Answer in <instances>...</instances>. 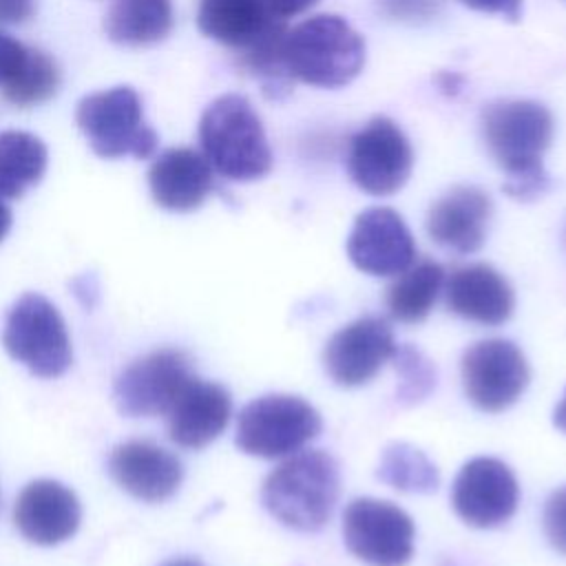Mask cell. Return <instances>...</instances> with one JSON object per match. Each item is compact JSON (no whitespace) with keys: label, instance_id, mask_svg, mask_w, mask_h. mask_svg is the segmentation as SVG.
Masks as SVG:
<instances>
[{"label":"cell","instance_id":"cell-31","mask_svg":"<svg viewBox=\"0 0 566 566\" xmlns=\"http://www.w3.org/2000/svg\"><path fill=\"white\" fill-rule=\"evenodd\" d=\"M522 2L524 0H462L469 9L482 11V13H497L511 22H517L522 15Z\"/></svg>","mask_w":566,"mask_h":566},{"label":"cell","instance_id":"cell-4","mask_svg":"<svg viewBox=\"0 0 566 566\" xmlns=\"http://www.w3.org/2000/svg\"><path fill=\"white\" fill-rule=\"evenodd\" d=\"M290 75L318 88H340L365 66V40L334 13L312 15L285 35Z\"/></svg>","mask_w":566,"mask_h":566},{"label":"cell","instance_id":"cell-34","mask_svg":"<svg viewBox=\"0 0 566 566\" xmlns=\"http://www.w3.org/2000/svg\"><path fill=\"white\" fill-rule=\"evenodd\" d=\"M553 422H555L557 429H562L566 433V391H564V398L559 400V405L553 411Z\"/></svg>","mask_w":566,"mask_h":566},{"label":"cell","instance_id":"cell-2","mask_svg":"<svg viewBox=\"0 0 566 566\" xmlns=\"http://www.w3.org/2000/svg\"><path fill=\"white\" fill-rule=\"evenodd\" d=\"M340 471L321 449H301L270 471L261 489L265 511L283 526L312 533L323 528L338 502Z\"/></svg>","mask_w":566,"mask_h":566},{"label":"cell","instance_id":"cell-36","mask_svg":"<svg viewBox=\"0 0 566 566\" xmlns=\"http://www.w3.org/2000/svg\"><path fill=\"white\" fill-rule=\"evenodd\" d=\"M161 566H203V564L199 559H195V557H179V559L164 562Z\"/></svg>","mask_w":566,"mask_h":566},{"label":"cell","instance_id":"cell-27","mask_svg":"<svg viewBox=\"0 0 566 566\" xmlns=\"http://www.w3.org/2000/svg\"><path fill=\"white\" fill-rule=\"evenodd\" d=\"M60 66L42 49H27L24 62L18 73L2 86V95L13 106L27 108L46 102L60 88Z\"/></svg>","mask_w":566,"mask_h":566},{"label":"cell","instance_id":"cell-12","mask_svg":"<svg viewBox=\"0 0 566 566\" xmlns=\"http://www.w3.org/2000/svg\"><path fill=\"white\" fill-rule=\"evenodd\" d=\"M520 502V486L513 471L497 458L480 455L469 460L451 486L455 515L475 528H495L509 522Z\"/></svg>","mask_w":566,"mask_h":566},{"label":"cell","instance_id":"cell-5","mask_svg":"<svg viewBox=\"0 0 566 566\" xmlns=\"http://www.w3.org/2000/svg\"><path fill=\"white\" fill-rule=\"evenodd\" d=\"M75 122L88 146L104 159L133 155L148 159L157 150V133L144 119V108L133 86H113L80 99Z\"/></svg>","mask_w":566,"mask_h":566},{"label":"cell","instance_id":"cell-35","mask_svg":"<svg viewBox=\"0 0 566 566\" xmlns=\"http://www.w3.org/2000/svg\"><path fill=\"white\" fill-rule=\"evenodd\" d=\"M9 228H11V210H9L7 203H2V199H0V241L7 237Z\"/></svg>","mask_w":566,"mask_h":566},{"label":"cell","instance_id":"cell-33","mask_svg":"<svg viewBox=\"0 0 566 566\" xmlns=\"http://www.w3.org/2000/svg\"><path fill=\"white\" fill-rule=\"evenodd\" d=\"M265 2L279 20H287V18H294V15L312 9L318 0H265Z\"/></svg>","mask_w":566,"mask_h":566},{"label":"cell","instance_id":"cell-17","mask_svg":"<svg viewBox=\"0 0 566 566\" xmlns=\"http://www.w3.org/2000/svg\"><path fill=\"white\" fill-rule=\"evenodd\" d=\"M111 478L144 502L168 500L184 480V467L164 447L150 440H128L108 455Z\"/></svg>","mask_w":566,"mask_h":566},{"label":"cell","instance_id":"cell-23","mask_svg":"<svg viewBox=\"0 0 566 566\" xmlns=\"http://www.w3.org/2000/svg\"><path fill=\"white\" fill-rule=\"evenodd\" d=\"M444 287V270L431 259L413 261L407 270L396 274L387 287L385 305L391 318L400 323H420L433 310Z\"/></svg>","mask_w":566,"mask_h":566},{"label":"cell","instance_id":"cell-22","mask_svg":"<svg viewBox=\"0 0 566 566\" xmlns=\"http://www.w3.org/2000/svg\"><path fill=\"white\" fill-rule=\"evenodd\" d=\"M172 20V0H113L104 31L117 44L148 46L170 33Z\"/></svg>","mask_w":566,"mask_h":566},{"label":"cell","instance_id":"cell-9","mask_svg":"<svg viewBox=\"0 0 566 566\" xmlns=\"http://www.w3.org/2000/svg\"><path fill=\"white\" fill-rule=\"evenodd\" d=\"M347 551L369 566H405L413 557L411 517L387 500L356 497L343 513Z\"/></svg>","mask_w":566,"mask_h":566},{"label":"cell","instance_id":"cell-28","mask_svg":"<svg viewBox=\"0 0 566 566\" xmlns=\"http://www.w3.org/2000/svg\"><path fill=\"white\" fill-rule=\"evenodd\" d=\"M542 526L548 544L566 555V486L557 489L546 500Z\"/></svg>","mask_w":566,"mask_h":566},{"label":"cell","instance_id":"cell-1","mask_svg":"<svg viewBox=\"0 0 566 566\" xmlns=\"http://www.w3.org/2000/svg\"><path fill=\"white\" fill-rule=\"evenodd\" d=\"M482 139L506 175L502 190L517 201H533L551 188L542 164L553 139L551 111L533 99H495L480 115Z\"/></svg>","mask_w":566,"mask_h":566},{"label":"cell","instance_id":"cell-21","mask_svg":"<svg viewBox=\"0 0 566 566\" xmlns=\"http://www.w3.org/2000/svg\"><path fill=\"white\" fill-rule=\"evenodd\" d=\"M276 22L265 0H201L197 9L199 31L234 51L252 44Z\"/></svg>","mask_w":566,"mask_h":566},{"label":"cell","instance_id":"cell-11","mask_svg":"<svg viewBox=\"0 0 566 566\" xmlns=\"http://www.w3.org/2000/svg\"><path fill=\"white\" fill-rule=\"evenodd\" d=\"M460 374L467 398L486 413L509 409L531 380L526 356L506 338H486L469 345L460 360Z\"/></svg>","mask_w":566,"mask_h":566},{"label":"cell","instance_id":"cell-3","mask_svg":"<svg viewBox=\"0 0 566 566\" xmlns=\"http://www.w3.org/2000/svg\"><path fill=\"white\" fill-rule=\"evenodd\" d=\"M201 153L230 181H254L272 170V148L261 117L239 93L212 99L199 119Z\"/></svg>","mask_w":566,"mask_h":566},{"label":"cell","instance_id":"cell-20","mask_svg":"<svg viewBox=\"0 0 566 566\" xmlns=\"http://www.w3.org/2000/svg\"><path fill=\"white\" fill-rule=\"evenodd\" d=\"M168 416V438L184 449H201L217 440L230 422L232 398L219 382L192 378Z\"/></svg>","mask_w":566,"mask_h":566},{"label":"cell","instance_id":"cell-32","mask_svg":"<svg viewBox=\"0 0 566 566\" xmlns=\"http://www.w3.org/2000/svg\"><path fill=\"white\" fill-rule=\"evenodd\" d=\"M35 13V0H0V24H22Z\"/></svg>","mask_w":566,"mask_h":566},{"label":"cell","instance_id":"cell-18","mask_svg":"<svg viewBox=\"0 0 566 566\" xmlns=\"http://www.w3.org/2000/svg\"><path fill=\"white\" fill-rule=\"evenodd\" d=\"M442 290L453 314L489 327L506 323L515 307L511 283L489 263L455 268Z\"/></svg>","mask_w":566,"mask_h":566},{"label":"cell","instance_id":"cell-16","mask_svg":"<svg viewBox=\"0 0 566 566\" xmlns=\"http://www.w3.org/2000/svg\"><path fill=\"white\" fill-rule=\"evenodd\" d=\"M493 203L478 186H453L427 212V234L458 254L478 252L486 239Z\"/></svg>","mask_w":566,"mask_h":566},{"label":"cell","instance_id":"cell-25","mask_svg":"<svg viewBox=\"0 0 566 566\" xmlns=\"http://www.w3.org/2000/svg\"><path fill=\"white\" fill-rule=\"evenodd\" d=\"M285 20L272 24L263 35H259L252 44L237 51L239 69L259 80L261 91L268 99H283L292 93L294 77L290 75L285 62Z\"/></svg>","mask_w":566,"mask_h":566},{"label":"cell","instance_id":"cell-15","mask_svg":"<svg viewBox=\"0 0 566 566\" xmlns=\"http://www.w3.org/2000/svg\"><path fill=\"white\" fill-rule=\"evenodd\" d=\"M82 509L75 493L55 480L29 482L13 506L15 528L24 539L55 546L75 535Z\"/></svg>","mask_w":566,"mask_h":566},{"label":"cell","instance_id":"cell-13","mask_svg":"<svg viewBox=\"0 0 566 566\" xmlns=\"http://www.w3.org/2000/svg\"><path fill=\"white\" fill-rule=\"evenodd\" d=\"M398 345L385 318L363 316L334 332L323 349V367L340 387L369 382L394 358Z\"/></svg>","mask_w":566,"mask_h":566},{"label":"cell","instance_id":"cell-7","mask_svg":"<svg viewBox=\"0 0 566 566\" xmlns=\"http://www.w3.org/2000/svg\"><path fill=\"white\" fill-rule=\"evenodd\" d=\"M2 345L40 378L62 376L73 360L71 338L57 307L42 294H22L7 312Z\"/></svg>","mask_w":566,"mask_h":566},{"label":"cell","instance_id":"cell-29","mask_svg":"<svg viewBox=\"0 0 566 566\" xmlns=\"http://www.w3.org/2000/svg\"><path fill=\"white\" fill-rule=\"evenodd\" d=\"M382 15L405 22L427 20L438 13L442 0H376Z\"/></svg>","mask_w":566,"mask_h":566},{"label":"cell","instance_id":"cell-24","mask_svg":"<svg viewBox=\"0 0 566 566\" xmlns=\"http://www.w3.org/2000/svg\"><path fill=\"white\" fill-rule=\"evenodd\" d=\"M49 164V150L40 137L27 130L0 133V199H18L35 186Z\"/></svg>","mask_w":566,"mask_h":566},{"label":"cell","instance_id":"cell-14","mask_svg":"<svg viewBox=\"0 0 566 566\" xmlns=\"http://www.w3.org/2000/svg\"><path fill=\"white\" fill-rule=\"evenodd\" d=\"M347 256L365 274L396 276L416 261V241L396 210L367 208L347 237Z\"/></svg>","mask_w":566,"mask_h":566},{"label":"cell","instance_id":"cell-19","mask_svg":"<svg viewBox=\"0 0 566 566\" xmlns=\"http://www.w3.org/2000/svg\"><path fill=\"white\" fill-rule=\"evenodd\" d=\"M148 186L157 206L172 212L199 208L214 188V170L195 148H168L148 168Z\"/></svg>","mask_w":566,"mask_h":566},{"label":"cell","instance_id":"cell-10","mask_svg":"<svg viewBox=\"0 0 566 566\" xmlns=\"http://www.w3.org/2000/svg\"><path fill=\"white\" fill-rule=\"evenodd\" d=\"M192 360L175 347L155 349L130 363L115 380L117 409L130 418L166 416L192 382Z\"/></svg>","mask_w":566,"mask_h":566},{"label":"cell","instance_id":"cell-26","mask_svg":"<svg viewBox=\"0 0 566 566\" xmlns=\"http://www.w3.org/2000/svg\"><path fill=\"white\" fill-rule=\"evenodd\" d=\"M376 475L380 482L405 493H431L440 482L436 464L407 442L389 444L382 451Z\"/></svg>","mask_w":566,"mask_h":566},{"label":"cell","instance_id":"cell-8","mask_svg":"<svg viewBox=\"0 0 566 566\" xmlns=\"http://www.w3.org/2000/svg\"><path fill=\"white\" fill-rule=\"evenodd\" d=\"M345 168L363 192L387 197L407 184L413 168V150L396 122L376 115L352 135Z\"/></svg>","mask_w":566,"mask_h":566},{"label":"cell","instance_id":"cell-30","mask_svg":"<svg viewBox=\"0 0 566 566\" xmlns=\"http://www.w3.org/2000/svg\"><path fill=\"white\" fill-rule=\"evenodd\" d=\"M27 49L20 40L0 31V86H4L22 66Z\"/></svg>","mask_w":566,"mask_h":566},{"label":"cell","instance_id":"cell-6","mask_svg":"<svg viewBox=\"0 0 566 566\" xmlns=\"http://www.w3.org/2000/svg\"><path fill=\"white\" fill-rule=\"evenodd\" d=\"M323 429L321 413L301 396L268 394L248 402L237 418V447L256 458H287Z\"/></svg>","mask_w":566,"mask_h":566}]
</instances>
